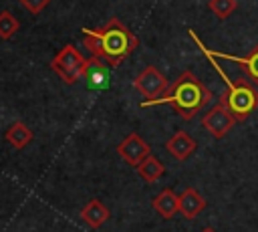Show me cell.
<instances>
[{"mask_svg": "<svg viewBox=\"0 0 258 232\" xmlns=\"http://www.w3.org/2000/svg\"><path fill=\"white\" fill-rule=\"evenodd\" d=\"M81 32L87 50L113 69L119 67L139 46V38L129 30L125 22L115 16L101 28H83Z\"/></svg>", "mask_w": 258, "mask_h": 232, "instance_id": "6da1fadb", "label": "cell"}, {"mask_svg": "<svg viewBox=\"0 0 258 232\" xmlns=\"http://www.w3.org/2000/svg\"><path fill=\"white\" fill-rule=\"evenodd\" d=\"M210 99L212 93L208 91V87L191 71H181L171 81L163 97L153 101H141L139 107H153L159 103H167L181 119H194V115L200 113L210 103Z\"/></svg>", "mask_w": 258, "mask_h": 232, "instance_id": "7a4b0ae2", "label": "cell"}, {"mask_svg": "<svg viewBox=\"0 0 258 232\" xmlns=\"http://www.w3.org/2000/svg\"><path fill=\"white\" fill-rule=\"evenodd\" d=\"M189 36L194 38V42L198 44V48L206 54V59L214 65V69L218 71V75H220L222 81L226 83V91H222V95H220V105L226 107V111L234 117L236 123L246 121V119L258 109V91H256V87H254L252 83H248L246 79H242V77L236 79V81H232V79L222 71V67L216 63V59L206 52V48H204L206 44L198 38V34H196L194 30H189Z\"/></svg>", "mask_w": 258, "mask_h": 232, "instance_id": "3957f363", "label": "cell"}, {"mask_svg": "<svg viewBox=\"0 0 258 232\" xmlns=\"http://www.w3.org/2000/svg\"><path fill=\"white\" fill-rule=\"evenodd\" d=\"M87 61L73 44H64L56 54L54 59L50 61V69L67 83V85H73L77 83L83 73H85V67H87Z\"/></svg>", "mask_w": 258, "mask_h": 232, "instance_id": "277c9868", "label": "cell"}, {"mask_svg": "<svg viewBox=\"0 0 258 232\" xmlns=\"http://www.w3.org/2000/svg\"><path fill=\"white\" fill-rule=\"evenodd\" d=\"M133 87L143 95V101H153L165 95L169 83L167 79L161 75V71L153 65L145 67L135 79H133Z\"/></svg>", "mask_w": 258, "mask_h": 232, "instance_id": "5b68a950", "label": "cell"}, {"mask_svg": "<svg viewBox=\"0 0 258 232\" xmlns=\"http://www.w3.org/2000/svg\"><path fill=\"white\" fill-rule=\"evenodd\" d=\"M117 155H121V159L125 163H129L131 167H137L141 161H145L149 155H151V147L149 143L139 135V133H129L125 135L117 147H115Z\"/></svg>", "mask_w": 258, "mask_h": 232, "instance_id": "8992f818", "label": "cell"}, {"mask_svg": "<svg viewBox=\"0 0 258 232\" xmlns=\"http://www.w3.org/2000/svg\"><path fill=\"white\" fill-rule=\"evenodd\" d=\"M234 125H236V121H234V117L226 111V107L224 105H214V107H210V111L202 117V127L212 135V137H216V139H222V137H226V133H230L232 129H234Z\"/></svg>", "mask_w": 258, "mask_h": 232, "instance_id": "52a82bcc", "label": "cell"}, {"mask_svg": "<svg viewBox=\"0 0 258 232\" xmlns=\"http://www.w3.org/2000/svg\"><path fill=\"white\" fill-rule=\"evenodd\" d=\"M165 149L169 151V155H171L173 159L185 161V159L198 149V143H196V139H194L187 131L179 129V131H175V133L165 141Z\"/></svg>", "mask_w": 258, "mask_h": 232, "instance_id": "ba28073f", "label": "cell"}, {"mask_svg": "<svg viewBox=\"0 0 258 232\" xmlns=\"http://www.w3.org/2000/svg\"><path fill=\"white\" fill-rule=\"evenodd\" d=\"M206 50H208L212 56H218V59H226V61H230V63H236V65H240V67L244 69V73L248 75V79H250L254 85H258V44H256V46H252V50H250L248 54H244V56L226 54V52H216V50H210L208 46H206Z\"/></svg>", "mask_w": 258, "mask_h": 232, "instance_id": "9c48e42d", "label": "cell"}, {"mask_svg": "<svg viewBox=\"0 0 258 232\" xmlns=\"http://www.w3.org/2000/svg\"><path fill=\"white\" fill-rule=\"evenodd\" d=\"M177 204H179V212L187 218V220H194L198 218L204 208H206V200L204 196L196 190V188H185L179 196H177Z\"/></svg>", "mask_w": 258, "mask_h": 232, "instance_id": "30bf717a", "label": "cell"}, {"mask_svg": "<svg viewBox=\"0 0 258 232\" xmlns=\"http://www.w3.org/2000/svg\"><path fill=\"white\" fill-rule=\"evenodd\" d=\"M109 216H111V212H109V208L101 202V200H89L83 208H81V220L89 226V228H93V230H97V228H101L107 220H109Z\"/></svg>", "mask_w": 258, "mask_h": 232, "instance_id": "8fae6325", "label": "cell"}, {"mask_svg": "<svg viewBox=\"0 0 258 232\" xmlns=\"http://www.w3.org/2000/svg\"><path fill=\"white\" fill-rule=\"evenodd\" d=\"M153 210L163 218V220H171L177 212H179V204H177V196L171 188L161 190L153 200H151Z\"/></svg>", "mask_w": 258, "mask_h": 232, "instance_id": "7c38bea8", "label": "cell"}, {"mask_svg": "<svg viewBox=\"0 0 258 232\" xmlns=\"http://www.w3.org/2000/svg\"><path fill=\"white\" fill-rule=\"evenodd\" d=\"M83 77L87 79V83H89L91 87L101 89V87L107 83V79H109V67H107L101 59H95V56H93V59L87 61V67H85Z\"/></svg>", "mask_w": 258, "mask_h": 232, "instance_id": "4fadbf2b", "label": "cell"}, {"mask_svg": "<svg viewBox=\"0 0 258 232\" xmlns=\"http://www.w3.org/2000/svg\"><path fill=\"white\" fill-rule=\"evenodd\" d=\"M4 137H6V141H8L14 149H24V147L34 139V133H32L30 127L24 125L22 121H14V123L6 129Z\"/></svg>", "mask_w": 258, "mask_h": 232, "instance_id": "5bb4252c", "label": "cell"}, {"mask_svg": "<svg viewBox=\"0 0 258 232\" xmlns=\"http://www.w3.org/2000/svg\"><path fill=\"white\" fill-rule=\"evenodd\" d=\"M137 173H139V178L145 182V184H153V182H157L161 176H163V171H165V165L151 153L145 161H141L137 167Z\"/></svg>", "mask_w": 258, "mask_h": 232, "instance_id": "9a60e30c", "label": "cell"}, {"mask_svg": "<svg viewBox=\"0 0 258 232\" xmlns=\"http://www.w3.org/2000/svg\"><path fill=\"white\" fill-rule=\"evenodd\" d=\"M18 28H20L18 18H16L12 12L2 10V12H0V38H4V40L12 38V36L18 32Z\"/></svg>", "mask_w": 258, "mask_h": 232, "instance_id": "2e32d148", "label": "cell"}, {"mask_svg": "<svg viewBox=\"0 0 258 232\" xmlns=\"http://www.w3.org/2000/svg\"><path fill=\"white\" fill-rule=\"evenodd\" d=\"M208 6H210V10L218 16V18H228L236 8H238V2L236 0H210L208 2Z\"/></svg>", "mask_w": 258, "mask_h": 232, "instance_id": "e0dca14e", "label": "cell"}, {"mask_svg": "<svg viewBox=\"0 0 258 232\" xmlns=\"http://www.w3.org/2000/svg\"><path fill=\"white\" fill-rule=\"evenodd\" d=\"M30 14H38L40 10H44L48 4H50V0H18Z\"/></svg>", "mask_w": 258, "mask_h": 232, "instance_id": "ac0fdd59", "label": "cell"}, {"mask_svg": "<svg viewBox=\"0 0 258 232\" xmlns=\"http://www.w3.org/2000/svg\"><path fill=\"white\" fill-rule=\"evenodd\" d=\"M202 232H216V230H214V228H210V226H206V228H204Z\"/></svg>", "mask_w": 258, "mask_h": 232, "instance_id": "d6986e66", "label": "cell"}]
</instances>
